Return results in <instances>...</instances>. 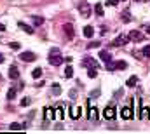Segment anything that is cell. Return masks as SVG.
Here are the masks:
<instances>
[{
	"instance_id": "6da1fadb",
	"label": "cell",
	"mask_w": 150,
	"mask_h": 134,
	"mask_svg": "<svg viewBox=\"0 0 150 134\" xmlns=\"http://www.w3.org/2000/svg\"><path fill=\"white\" fill-rule=\"evenodd\" d=\"M63 63V58H61V54H59V49H51V52H49V65H52V66H59Z\"/></svg>"
},
{
	"instance_id": "7a4b0ae2",
	"label": "cell",
	"mask_w": 150,
	"mask_h": 134,
	"mask_svg": "<svg viewBox=\"0 0 150 134\" xmlns=\"http://www.w3.org/2000/svg\"><path fill=\"white\" fill-rule=\"evenodd\" d=\"M131 40H129V35L126 33H120L119 37H115L112 40V45L113 47H122V45H126V44H129Z\"/></svg>"
},
{
	"instance_id": "3957f363",
	"label": "cell",
	"mask_w": 150,
	"mask_h": 134,
	"mask_svg": "<svg viewBox=\"0 0 150 134\" xmlns=\"http://www.w3.org/2000/svg\"><path fill=\"white\" fill-rule=\"evenodd\" d=\"M82 66H86V68H100V63H98V59L87 56V58L82 59Z\"/></svg>"
},
{
	"instance_id": "277c9868",
	"label": "cell",
	"mask_w": 150,
	"mask_h": 134,
	"mask_svg": "<svg viewBox=\"0 0 150 134\" xmlns=\"http://www.w3.org/2000/svg\"><path fill=\"white\" fill-rule=\"evenodd\" d=\"M120 117H122L124 120H131V118L134 117V115H133V108H131V104L122 108V111H120Z\"/></svg>"
},
{
	"instance_id": "5b68a950",
	"label": "cell",
	"mask_w": 150,
	"mask_h": 134,
	"mask_svg": "<svg viewBox=\"0 0 150 134\" xmlns=\"http://www.w3.org/2000/svg\"><path fill=\"white\" fill-rule=\"evenodd\" d=\"M19 59H21V61H26V63H32V61L37 59V56H35L33 52H28V51H26V52H21V54H19Z\"/></svg>"
},
{
	"instance_id": "8992f818",
	"label": "cell",
	"mask_w": 150,
	"mask_h": 134,
	"mask_svg": "<svg viewBox=\"0 0 150 134\" xmlns=\"http://www.w3.org/2000/svg\"><path fill=\"white\" fill-rule=\"evenodd\" d=\"M79 11H80V14H82L84 18H89V16H91V7H89V4H86V2L79 5Z\"/></svg>"
},
{
	"instance_id": "52a82bcc",
	"label": "cell",
	"mask_w": 150,
	"mask_h": 134,
	"mask_svg": "<svg viewBox=\"0 0 150 134\" xmlns=\"http://www.w3.org/2000/svg\"><path fill=\"white\" fill-rule=\"evenodd\" d=\"M103 115H105V118L113 120V118H115V108H113V106H107L105 111H103Z\"/></svg>"
},
{
	"instance_id": "ba28073f",
	"label": "cell",
	"mask_w": 150,
	"mask_h": 134,
	"mask_svg": "<svg viewBox=\"0 0 150 134\" xmlns=\"http://www.w3.org/2000/svg\"><path fill=\"white\" fill-rule=\"evenodd\" d=\"M87 118H89V120H98V108H94V106H89Z\"/></svg>"
},
{
	"instance_id": "9c48e42d",
	"label": "cell",
	"mask_w": 150,
	"mask_h": 134,
	"mask_svg": "<svg viewBox=\"0 0 150 134\" xmlns=\"http://www.w3.org/2000/svg\"><path fill=\"white\" fill-rule=\"evenodd\" d=\"M129 40H134V42H142V40H143V35L140 33V32H136V30H133V32H129Z\"/></svg>"
},
{
	"instance_id": "30bf717a",
	"label": "cell",
	"mask_w": 150,
	"mask_h": 134,
	"mask_svg": "<svg viewBox=\"0 0 150 134\" xmlns=\"http://www.w3.org/2000/svg\"><path fill=\"white\" fill-rule=\"evenodd\" d=\"M18 26H19L23 32H26L28 35H33V33H35V32H33V26H28V25H26V23H23V21H19V23H18Z\"/></svg>"
},
{
	"instance_id": "8fae6325",
	"label": "cell",
	"mask_w": 150,
	"mask_h": 134,
	"mask_svg": "<svg viewBox=\"0 0 150 134\" xmlns=\"http://www.w3.org/2000/svg\"><path fill=\"white\" fill-rule=\"evenodd\" d=\"M9 78H11V80H14V78H19V71H18V68L14 66V65L9 68Z\"/></svg>"
},
{
	"instance_id": "7c38bea8",
	"label": "cell",
	"mask_w": 150,
	"mask_h": 134,
	"mask_svg": "<svg viewBox=\"0 0 150 134\" xmlns=\"http://www.w3.org/2000/svg\"><path fill=\"white\" fill-rule=\"evenodd\" d=\"M100 59H103L105 63H110V61H112V56H110L108 51H101V52H100Z\"/></svg>"
},
{
	"instance_id": "4fadbf2b",
	"label": "cell",
	"mask_w": 150,
	"mask_h": 134,
	"mask_svg": "<svg viewBox=\"0 0 150 134\" xmlns=\"http://www.w3.org/2000/svg\"><path fill=\"white\" fill-rule=\"evenodd\" d=\"M136 84H138V77H136V75L129 77V78H127V82H126V85H127V87H134Z\"/></svg>"
},
{
	"instance_id": "5bb4252c",
	"label": "cell",
	"mask_w": 150,
	"mask_h": 134,
	"mask_svg": "<svg viewBox=\"0 0 150 134\" xmlns=\"http://www.w3.org/2000/svg\"><path fill=\"white\" fill-rule=\"evenodd\" d=\"M9 129H11V131H25L26 126H25V124H11Z\"/></svg>"
},
{
	"instance_id": "9a60e30c",
	"label": "cell",
	"mask_w": 150,
	"mask_h": 134,
	"mask_svg": "<svg viewBox=\"0 0 150 134\" xmlns=\"http://www.w3.org/2000/svg\"><path fill=\"white\" fill-rule=\"evenodd\" d=\"M82 33H84V37H87V38H91V37L94 35V28H93V26H86V28L82 30Z\"/></svg>"
},
{
	"instance_id": "2e32d148",
	"label": "cell",
	"mask_w": 150,
	"mask_h": 134,
	"mask_svg": "<svg viewBox=\"0 0 150 134\" xmlns=\"http://www.w3.org/2000/svg\"><path fill=\"white\" fill-rule=\"evenodd\" d=\"M80 113H82V108H80V106H75V108H72V113H70V115H72V118L77 120V118L80 117Z\"/></svg>"
},
{
	"instance_id": "e0dca14e",
	"label": "cell",
	"mask_w": 150,
	"mask_h": 134,
	"mask_svg": "<svg viewBox=\"0 0 150 134\" xmlns=\"http://www.w3.org/2000/svg\"><path fill=\"white\" fill-rule=\"evenodd\" d=\"M63 30H65V33H67L68 38H74V28H72V25H65Z\"/></svg>"
},
{
	"instance_id": "ac0fdd59",
	"label": "cell",
	"mask_w": 150,
	"mask_h": 134,
	"mask_svg": "<svg viewBox=\"0 0 150 134\" xmlns=\"http://www.w3.org/2000/svg\"><path fill=\"white\" fill-rule=\"evenodd\" d=\"M56 117H58L59 120H63V118H65V113H63V108H61V106H58V108L54 110V118H56Z\"/></svg>"
},
{
	"instance_id": "d6986e66",
	"label": "cell",
	"mask_w": 150,
	"mask_h": 134,
	"mask_svg": "<svg viewBox=\"0 0 150 134\" xmlns=\"http://www.w3.org/2000/svg\"><path fill=\"white\" fill-rule=\"evenodd\" d=\"M87 77L89 78H96L98 77V68H89L87 70Z\"/></svg>"
},
{
	"instance_id": "ffe728a7",
	"label": "cell",
	"mask_w": 150,
	"mask_h": 134,
	"mask_svg": "<svg viewBox=\"0 0 150 134\" xmlns=\"http://www.w3.org/2000/svg\"><path fill=\"white\" fill-rule=\"evenodd\" d=\"M16 94H18V91H16L14 87H11V89H9V92H7V99L12 101L14 98H16Z\"/></svg>"
},
{
	"instance_id": "44dd1931",
	"label": "cell",
	"mask_w": 150,
	"mask_h": 134,
	"mask_svg": "<svg viewBox=\"0 0 150 134\" xmlns=\"http://www.w3.org/2000/svg\"><path fill=\"white\" fill-rule=\"evenodd\" d=\"M44 113H45V118H54V110H52V108L47 106V108L44 110Z\"/></svg>"
},
{
	"instance_id": "7402d4cb",
	"label": "cell",
	"mask_w": 150,
	"mask_h": 134,
	"mask_svg": "<svg viewBox=\"0 0 150 134\" xmlns=\"http://www.w3.org/2000/svg\"><path fill=\"white\" fill-rule=\"evenodd\" d=\"M52 94H54V96H59V94H61V85H59V84H54V85H52Z\"/></svg>"
},
{
	"instance_id": "603a6c76",
	"label": "cell",
	"mask_w": 150,
	"mask_h": 134,
	"mask_svg": "<svg viewBox=\"0 0 150 134\" xmlns=\"http://www.w3.org/2000/svg\"><path fill=\"white\" fill-rule=\"evenodd\" d=\"M42 23H44V18H40V16H33V26H42Z\"/></svg>"
},
{
	"instance_id": "cb8c5ba5",
	"label": "cell",
	"mask_w": 150,
	"mask_h": 134,
	"mask_svg": "<svg viewBox=\"0 0 150 134\" xmlns=\"http://www.w3.org/2000/svg\"><path fill=\"white\" fill-rule=\"evenodd\" d=\"M42 73H44V71H42V68H35V70L32 71V77H33V78H40V77H42Z\"/></svg>"
},
{
	"instance_id": "d4e9b609",
	"label": "cell",
	"mask_w": 150,
	"mask_h": 134,
	"mask_svg": "<svg viewBox=\"0 0 150 134\" xmlns=\"http://www.w3.org/2000/svg\"><path fill=\"white\" fill-rule=\"evenodd\" d=\"M127 68V63L126 61H117L115 63V70H126Z\"/></svg>"
},
{
	"instance_id": "484cf974",
	"label": "cell",
	"mask_w": 150,
	"mask_h": 134,
	"mask_svg": "<svg viewBox=\"0 0 150 134\" xmlns=\"http://www.w3.org/2000/svg\"><path fill=\"white\" fill-rule=\"evenodd\" d=\"M65 77H67V78H72V77H74V68L70 66V65H68L67 70H65Z\"/></svg>"
},
{
	"instance_id": "4316f807",
	"label": "cell",
	"mask_w": 150,
	"mask_h": 134,
	"mask_svg": "<svg viewBox=\"0 0 150 134\" xmlns=\"http://www.w3.org/2000/svg\"><path fill=\"white\" fill-rule=\"evenodd\" d=\"M94 12H96L98 16H103V5H101V4H96V5H94Z\"/></svg>"
},
{
	"instance_id": "83f0119b",
	"label": "cell",
	"mask_w": 150,
	"mask_h": 134,
	"mask_svg": "<svg viewBox=\"0 0 150 134\" xmlns=\"http://www.w3.org/2000/svg\"><path fill=\"white\" fill-rule=\"evenodd\" d=\"M149 117H150V108H143V110H142L140 118H149Z\"/></svg>"
},
{
	"instance_id": "f1b7e54d",
	"label": "cell",
	"mask_w": 150,
	"mask_h": 134,
	"mask_svg": "<svg viewBox=\"0 0 150 134\" xmlns=\"http://www.w3.org/2000/svg\"><path fill=\"white\" fill-rule=\"evenodd\" d=\"M122 21H124V23H129V21H131L129 12H122Z\"/></svg>"
},
{
	"instance_id": "f546056e",
	"label": "cell",
	"mask_w": 150,
	"mask_h": 134,
	"mask_svg": "<svg viewBox=\"0 0 150 134\" xmlns=\"http://www.w3.org/2000/svg\"><path fill=\"white\" fill-rule=\"evenodd\" d=\"M9 47H11L12 51H19V47H21V45H19L18 42H11V44H9Z\"/></svg>"
},
{
	"instance_id": "4dcf8cb0",
	"label": "cell",
	"mask_w": 150,
	"mask_h": 134,
	"mask_svg": "<svg viewBox=\"0 0 150 134\" xmlns=\"http://www.w3.org/2000/svg\"><path fill=\"white\" fill-rule=\"evenodd\" d=\"M30 103H32V99H30V98H23V99H21V103H19V104H21V106H28Z\"/></svg>"
},
{
	"instance_id": "1f68e13d",
	"label": "cell",
	"mask_w": 150,
	"mask_h": 134,
	"mask_svg": "<svg viewBox=\"0 0 150 134\" xmlns=\"http://www.w3.org/2000/svg\"><path fill=\"white\" fill-rule=\"evenodd\" d=\"M143 56L150 58V45H145V47H143Z\"/></svg>"
},
{
	"instance_id": "d6a6232c",
	"label": "cell",
	"mask_w": 150,
	"mask_h": 134,
	"mask_svg": "<svg viewBox=\"0 0 150 134\" xmlns=\"http://www.w3.org/2000/svg\"><path fill=\"white\" fill-rule=\"evenodd\" d=\"M120 0H107V5H110V7H113V5H117Z\"/></svg>"
},
{
	"instance_id": "836d02e7",
	"label": "cell",
	"mask_w": 150,
	"mask_h": 134,
	"mask_svg": "<svg viewBox=\"0 0 150 134\" xmlns=\"http://www.w3.org/2000/svg\"><path fill=\"white\" fill-rule=\"evenodd\" d=\"M100 94H101V91H100V89H94V91L91 92V98H96V96H100Z\"/></svg>"
},
{
	"instance_id": "e575fe53",
	"label": "cell",
	"mask_w": 150,
	"mask_h": 134,
	"mask_svg": "<svg viewBox=\"0 0 150 134\" xmlns=\"http://www.w3.org/2000/svg\"><path fill=\"white\" fill-rule=\"evenodd\" d=\"M98 45H100V42H91V44H89L87 47H89V49H96Z\"/></svg>"
},
{
	"instance_id": "d590c367",
	"label": "cell",
	"mask_w": 150,
	"mask_h": 134,
	"mask_svg": "<svg viewBox=\"0 0 150 134\" xmlns=\"http://www.w3.org/2000/svg\"><path fill=\"white\" fill-rule=\"evenodd\" d=\"M4 30H5V26H4V25L0 23V32H4Z\"/></svg>"
},
{
	"instance_id": "8d00e7d4",
	"label": "cell",
	"mask_w": 150,
	"mask_h": 134,
	"mask_svg": "<svg viewBox=\"0 0 150 134\" xmlns=\"http://www.w3.org/2000/svg\"><path fill=\"white\" fill-rule=\"evenodd\" d=\"M0 63H4V56L2 54H0Z\"/></svg>"
},
{
	"instance_id": "74e56055",
	"label": "cell",
	"mask_w": 150,
	"mask_h": 134,
	"mask_svg": "<svg viewBox=\"0 0 150 134\" xmlns=\"http://www.w3.org/2000/svg\"><path fill=\"white\" fill-rule=\"evenodd\" d=\"M147 33H149V35H150V26H149V28H147Z\"/></svg>"
}]
</instances>
